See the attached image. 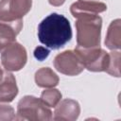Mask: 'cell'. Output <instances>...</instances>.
Segmentation results:
<instances>
[{
	"instance_id": "e0dca14e",
	"label": "cell",
	"mask_w": 121,
	"mask_h": 121,
	"mask_svg": "<svg viewBox=\"0 0 121 121\" xmlns=\"http://www.w3.org/2000/svg\"><path fill=\"white\" fill-rule=\"evenodd\" d=\"M49 53H50V50L45 47V46H37L35 49H34V52H33V55H34V58L39 60V61H43L48 56H49Z\"/></svg>"
},
{
	"instance_id": "8fae6325",
	"label": "cell",
	"mask_w": 121,
	"mask_h": 121,
	"mask_svg": "<svg viewBox=\"0 0 121 121\" xmlns=\"http://www.w3.org/2000/svg\"><path fill=\"white\" fill-rule=\"evenodd\" d=\"M18 95V87L15 77L9 72H4L0 81V102H11Z\"/></svg>"
},
{
	"instance_id": "2e32d148",
	"label": "cell",
	"mask_w": 121,
	"mask_h": 121,
	"mask_svg": "<svg viewBox=\"0 0 121 121\" xmlns=\"http://www.w3.org/2000/svg\"><path fill=\"white\" fill-rule=\"evenodd\" d=\"M16 119L14 109L6 104H0V120H14Z\"/></svg>"
},
{
	"instance_id": "9c48e42d",
	"label": "cell",
	"mask_w": 121,
	"mask_h": 121,
	"mask_svg": "<svg viewBox=\"0 0 121 121\" xmlns=\"http://www.w3.org/2000/svg\"><path fill=\"white\" fill-rule=\"evenodd\" d=\"M23 27V20L14 22H0V52L16 42V37Z\"/></svg>"
},
{
	"instance_id": "7a4b0ae2",
	"label": "cell",
	"mask_w": 121,
	"mask_h": 121,
	"mask_svg": "<svg viewBox=\"0 0 121 121\" xmlns=\"http://www.w3.org/2000/svg\"><path fill=\"white\" fill-rule=\"evenodd\" d=\"M77 18V43L84 48L97 47L100 45L102 19L98 14H78Z\"/></svg>"
},
{
	"instance_id": "6da1fadb",
	"label": "cell",
	"mask_w": 121,
	"mask_h": 121,
	"mask_svg": "<svg viewBox=\"0 0 121 121\" xmlns=\"http://www.w3.org/2000/svg\"><path fill=\"white\" fill-rule=\"evenodd\" d=\"M72 27L69 20L62 14L50 13L38 26L39 41L45 47L58 50L62 48L72 38Z\"/></svg>"
},
{
	"instance_id": "d6986e66",
	"label": "cell",
	"mask_w": 121,
	"mask_h": 121,
	"mask_svg": "<svg viewBox=\"0 0 121 121\" xmlns=\"http://www.w3.org/2000/svg\"><path fill=\"white\" fill-rule=\"evenodd\" d=\"M3 76H4V71H3L2 68L0 67V81H1L2 78H3Z\"/></svg>"
},
{
	"instance_id": "30bf717a",
	"label": "cell",
	"mask_w": 121,
	"mask_h": 121,
	"mask_svg": "<svg viewBox=\"0 0 121 121\" xmlns=\"http://www.w3.org/2000/svg\"><path fill=\"white\" fill-rule=\"evenodd\" d=\"M107 9V6L98 1L92 0H78L73 3L70 7L71 14L76 17L78 14L88 13V14H98Z\"/></svg>"
},
{
	"instance_id": "4fadbf2b",
	"label": "cell",
	"mask_w": 121,
	"mask_h": 121,
	"mask_svg": "<svg viewBox=\"0 0 121 121\" xmlns=\"http://www.w3.org/2000/svg\"><path fill=\"white\" fill-rule=\"evenodd\" d=\"M106 46L111 50H116L120 48L121 38H120V20L116 19L111 23L108 27L106 39Z\"/></svg>"
},
{
	"instance_id": "52a82bcc",
	"label": "cell",
	"mask_w": 121,
	"mask_h": 121,
	"mask_svg": "<svg viewBox=\"0 0 121 121\" xmlns=\"http://www.w3.org/2000/svg\"><path fill=\"white\" fill-rule=\"evenodd\" d=\"M53 64L57 71L67 76H77L84 70V65L75 50H66L58 54Z\"/></svg>"
},
{
	"instance_id": "9a60e30c",
	"label": "cell",
	"mask_w": 121,
	"mask_h": 121,
	"mask_svg": "<svg viewBox=\"0 0 121 121\" xmlns=\"http://www.w3.org/2000/svg\"><path fill=\"white\" fill-rule=\"evenodd\" d=\"M120 52L119 51H112L110 53V62L108 69L106 72L112 76L120 77Z\"/></svg>"
},
{
	"instance_id": "5bb4252c",
	"label": "cell",
	"mask_w": 121,
	"mask_h": 121,
	"mask_svg": "<svg viewBox=\"0 0 121 121\" xmlns=\"http://www.w3.org/2000/svg\"><path fill=\"white\" fill-rule=\"evenodd\" d=\"M42 101L48 107H56L61 99V93L57 89L44 90L41 94Z\"/></svg>"
},
{
	"instance_id": "ba28073f",
	"label": "cell",
	"mask_w": 121,
	"mask_h": 121,
	"mask_svg": "<svg viewBox=\"0 0 121 121\" xmlns=\"http://www.w3.org/2000/svg\"><path fill=\"white\" fill-rule=\"evenodd\" d=\"M79 112H80L79 104L76 100L66 98L58 103L54 112V116L52 118L54 120L74 121L78 119Z\"/></svg>"
},
{
	"instance_id": "ac0fdd59",
	"label": "cell",
	"mask_w": 121,
	"mask_h": 121,
	"mask_svg": "<svg viewBox=\"0 0 121 121\" xmlns=\"http://www.w3.org/2000/svg\"><path fill=\"white\" fill-rule=\"evenodd\" d=\"M64 2H65V0H48V3H49L51 6H54V7L61 6Z\"/></svg>"
},
{
	"instance_id": "5b68a950",
	"label": "cell",
	"mask_w": 121,
	"mask_h": 121,
	"mask_svg": "<svg viewBox=\"0 0 121 121\" xmlns=\"http://www.w3.org/2000/svg\"><path fill=\"white\" fill-rule=\"evenodd\" d=\"M26 50L19 43L14 42L1 51V62L7 71L21 70L26 65Z\"/></svg>"
},
{
	"instance_id": "277c9868",
	"label": "cell",
	"mask_w": 121,
	"mask_h": 121,
	"mask_svg": "<svg viewBox=\"0 0 121 121\" xmlns=\"http://www.w3.org/2000/svg\"><path fill=\"white\" fill-rule=\"evenodd\" d=\"M75 52L79 57L84 68L88 69L92 72H101L108 69L110 62V54L100 48L91 47L84 48L80 46H77L75 48Z\"/></svg>"
},
{
	"instance_id": "7c38bea8",
	"label": "cell",
	"mask_w": 121,
	"mask_h": 121,
	"mask_svg": "<svg viewBox=\"0 0 121 121\" xmlns=\"http://www.w3.org/2000/svg\"><path fill=\"white\" fill-rule=\"evenodd\" d=\"M59 77L49 67H43L35 73V82L42 88H53L59 84Z\"/></svg>"
},
{
	"instance_id": "8992f818",
	"label": "cell",
	"mask_w": 121,
	"mask_h": 121,
	"mask_svg": "<svg viewBox=\"0 0 121 121\" xmlns=\"http://www.w3.org/2000/svg\"><path fill=\"white\" fill-rule=\"evenodd\" d=\"M32 0H0V21L14 22L31 9Z\"/></svg>"
},
{
	"instance_id": "3957f363",
	"label": "cell",
	"mask_w": 121,
	"mask_h": 121,
	"mask_svg": "<svg viewBox=\"0 0 121 121\" xmlns=\"http://www.w3.org/2000/svg\"><path fill=\"white\" fill-rule=\"evenodd\" d=\"M52 117V112L41 98L33 95H26L18 102L16 115V119L18 120L47 121L51 120Z\"/></svg>"
}]
</instances>
